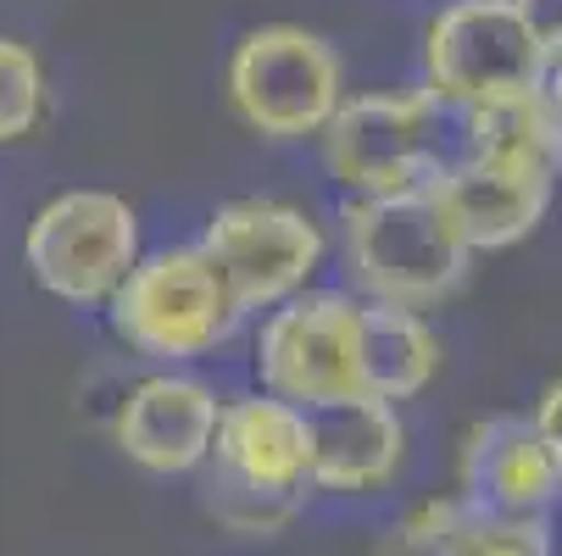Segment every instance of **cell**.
Listing matches in <instances>:
<instances>
[{
    "instance_id": "obj_1",
    "label": "cell",
    "mask_w": 562,
    "mask_h": 556,
    "mask_svg": "<svg viewBox=\"0 0 562 556\" xmlns=\"http://www.w3.org/2000/svg\"><path fill=\"white\" fill-rule=\"evenodd\" d=\"M306 412L273 395H239L217 407L206 507L239 534H273L295 518L306 490Z\"/></svg>"
},
{
    "instance_id": "obj_2",
    "label": "cell",
    "mask_w": 562,
    "mask_h": 556,
    "mask_svg": "<svg viewBox=\"0 0 562 556\" xmlns=\"http://www.w3.org/2000/svg\"><path fill=\"white\" fill-rule=\"evenodd\" d=\"M462 156L457 112L429 90L357 95L324 123V162L351 195H418Z\"/></svg>"
},
{
    "instance_id": "obj_3",
    "label": "cell",
    "mask_w": 562,
    "mask_h": 556,
    "mask_svg": "<svg viewBox=\"0 0 562 556\" xmlns=\"http://www.w3.org/2000/svg\"><path fill=\"white\" fill-rule=\"evenodd\" d=\"M340 240L351 279L384 306H435L468 273V246L446 212L418 195H357L340 206Z\"/></svg>"
},
{
    "instance_id": "obj_4",
    "label": "cell",
    "mask_w": 562,
    "mask_h": 556,
    "mask_svg": "<svg viewBox=\"0 0 562 556\" xmlns=\"http://www.w3.org/2000/svg\"><path fill=\"white\" fill-rule=\"evenodd\" d=\"M239 317L246 311L234 306L223 268L201 246L139 257L134 273L112 290V329L156 362H190L217 351L239 329Z\"/></svg>"
},
{
    "instance_id": "obj_5",
    "label": "cell",
    "mask_w": 562,
    "mask_h": 556,
    "mask_svg": "<svg viewBox=\"0 0 562 556\" xmlns=\"http://www.w3.org/2000/svg\"><path fill=\"white\" fill-rule=\"evenodd\" d=\"M234 112L268 139H306L324 134V123L346 101L340 56L329 39L295 23H268L239 39L228 61Z\"/></svg>"
},
{
    "instance_id": "obj_6",
    "label": "cell",
    "mask_w": 562,
    "mask_h": 556,
    "mask_svg": "<svg viewBox=\"0 0 562 556\" xmlns=\"http://www.w3.org/2000/svg\"><path fill=\"white\" fill-rule=\"evenodd\" d=\"M23 257L40 290L72 306L112 300L139 262V217L112 190H67L34 212Z\"/></svg>"
},
{
    "instance_id": "obj_7",
    "label": "cell",
    "mask_w": 562,
    "mask_h": 556,
    "mask_svg": "<svg viewBox=\"0 0 562 556\" xmlns=\"http://www.w3.org/2000/svg\"><path fill=\"white\" fill-rule=\"evenodd\" d=\"M429 95L451 112H473L485 101L546 84L551 56L535 45L513 0H451L429 23L424 45Z\"/></svg>"
},
{
    "instance_id": "obj_8",
    "label": "cell",
    "mask_w": 562,
    "mask_h": 556,
    "mask_svg": "<svg viewBox=\"0 0 562 556\" xmlns=\"http://www.w3.org/2000/svg\"><path fill=\"white\" fill-rule=\"evenodd\" d=\"M362 300L340 290H301L284 300L257 340V367L273 401H290L301 412L351 401L362 395V351H357Z\"/></svg>"
},
{
    "instance_id": "obj_9",
    "label": "cell",
    "mask_w": 562,
    "mask_h": 556,
    "mask_svg": "<svg viewBox=\"0 0 562 556\" xmlns=\"http://www.w3.org/2000/svg\"><path fill=\"white\" fill-rule=\"evenodd\" d=\"M201 251L223 268L239 311H268L306 290L324 262V228L284 201H228L212 212Z\"/></svg>"
},
{
    "instance_id": "obj_10",
    "label": "cell",
    "mask_w": 562,
    "mask_h": 556,
    "mask_svg": "<svg viewBox=\"0 0 562 556\" xmlns=\"http://www.w3.org/2000/svg\"><path fill=\"white\" fill-rule=\"evenodd\" d=\"M562 479L535 434L529 418H485L468 445H462V501L485 518H513V523H529V518H546V507L557 501Z\"/></svg>"
},
{
    "instance_id": "obj_11",
    "label": "cell",
    "mask_w": 562,
    "mask_h": 556,
    "mask_svg": "<svg viewBox=\"0 0 562 556\" xmlns=\"http://www.w3.org/2000/svg\"><path fill=\"white\" fill-rule=\"evenodd\" d=\"M429 201L446 212V223L457 228V240L473 251H507L518 240H529L535 223L551 206V179L524 173V168H502V162H451L435 184Z\"/></svg>"
},
{
    "instance_id": "obj_12",
    "label": "cell",
    "mask_w": 562,
    "mask_h": 556,
    "mask_svg": "<svg viewBox=\"0 0 562 556\" xmlns=\"http://www.w3.org/2000/svg\"><path fill=\"white\" fill-rule=\"evenodd\" d=\"M306 485L317 490H384L407 451V429H401L390 401L373 395H351V401H329L306 412Z\"/></svg>"
},
{
    "instance_id": "obj_13",
    "label": "cell",
    "mask_w": 562,
    "mask_h": 556,
    "mask_svg": "<svg viewBox=\"0 0 562 556\" xmlns=\"http://www.w3.org/2000/svg\"><path fill=\"white\" fill-rule=\"evenodd\" d=\"M217 434V395L201 378H145L117 407V445L145 473H195Z\"/></svg>"
},
{
    "instance_id": "obj_14",
    "label": "cell",
    "mask_w": 562,
    "mask_h": 556,
    "mask_svg": "<svg viewBox=\"0 0 562 556\" xmlns=\"http://www.w3.org/2000/svg\"><path fill=\"white\" fill-rule=\"evenodd\" d=\"M457 134H462V156H473V162H502V168H524L540 179L562 173V117L546 84L457 112Z\"/></svg>"
},
{
    "instance_id": "obj_15",
    "label": "cell",
    "mask_w": 562,
    "mask_h": 556,
    "mask_svg": "<svg viewBox=\"0 0 562 556\" xmlns=\"http://www.w3.org/2000/svg\"><path fill=\"white\" fill-rule=\"evenodd\" d=\"M357 351H362V395L373 401H407L418 395L435 367H440V340L424 324L418 311L407 306H384L368 300L362 306V324H357Z\"/></svg>"
},
{
    "instance_id": "obj_16",
    "label": "cell",
    "mask_w": 562,
    "mask_h": 556,
    "mask_svg": "<svg viewBox=\"0 0 562 556\" xmlns=\"http://www.w3.org/2000/svg\"><path fill=\"white\" fill-rule=\"evenodd\" d=\"M45 117V67L23 39H0V145L23 139Z\"/></svg>"
},
{
    "instance_id": "obj_17",
    "label": "cell",
    "mask_w": 562,
    "mask_h": 556,
    "mask_svg": "<svg viewBox=\"0 0 562 556\" xmlns=\"http://www.w3.org/2000/svg\"><path fill=\"white\" fill-rule=\"evenodd\" d=\"M513 7H518L524 29L535 34V45L557 61L562 56V0H513Z\"/></svg>"
},
{
    "instance_id": "obj_18",
    "label": "cell",
    "mask_w": 562,
    "mask_h": 556,
    "mask_svg": "<svg viewBox=\"0 0 562 556\" xmlns=\"http://www.w3.org/2000/svg\"><path fill=\"white\" fill-rule=\"evenodd\" d=\"M535 434H540V445H546V456H551V467H557V479H562V378L540 395V407H535Z\"/></svg>"
},
{
    "instance_id": "obj_19",
    "label": "cell",
    "mask_w": 562,
    "mask_h": 556,
    "mask_svg": "<svg viewBox=\"0 0 562 556\" xmlns=\"http://www.w3.org/2000/svg\"><path fill=\"white\" fill-rule=\"evenodd\" d=\"M546 95H551V106H557V117H562V56H557L551 72H546Z\"/></svg>"
}]
</instances>
